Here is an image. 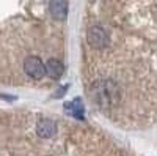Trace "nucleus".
<instances>
[{
    "instance_id": "nucleus-7",
    "label": "nucleus",
    "mask_w": 157,
    "mask_h": 156,
    "mask_svg": "<svg viewBox=\"0 0 157 156\" xmlns=\"http://www.w3.org/2000/svg\"><path fill=\"white\" fill-rule=\"evenodd\" d=\"M64 109H66L68 114H71L72 117H75V118L83 120V110L85 109H83V104H82L80 99H74V101H71L68 104H64Z\"/></svg>"
},
{
    "instance_id": "nucleus-3",
    "label": "nucleus",
    "mask_w": 157,
    "mask_h": 156,
    "mask_svg": "<svg viewBox=\"0 0 157 156\" xmlns=\"http://www.w3.org/2000/svg\"><path fill=\"white\" fill-rule=\"evenodd\" d=\"M109 35L107 32L104 30L102 27H91L88 30V43L93 46L94 49H102V47H105L109 44Z\"/></svg>"
},
{
    "instance_id": "nucleus-2",
    "label": "nucleus",
    "mask_w": 157,
    "mask_h": 156,
    "mask_svg": "<svg viewBox=\"0 0 157 156\" xmlns=\"http://www.w3.org/2000/svg\"><path fill=\"white\" fill-rule=\"evenodd\" d=\"M116 96V87L109 84V82H102V84H96L94 87V98L96 101L104 106V104H109L110 101H115Z\"/></svg>"
},
{
    "instance_id": "nucleus-5",
    "label": "nucleus",
    "mask_w": 157,
    "mask_h": 156,
    "mask_svg": "<svg viewBox=\"0 0 157 156\" xmlns=\"http://www.w3.org/2000/svg\"><path fill=\"white\" fill-rule=\"evenodd\" d=\"M46 73H47L49 77H52V79H60L64 73V65L57 58H50L46 63Z\"/></svg>"
},
{
    "instance_id": "nucleus-1",
    "label": "nucleus",
    "mask_w": 157,
    "mask_h": 156,
    "mask_svg": "<svg viewBox=\"0 0 157 156\" xmlns=\"http://www.w3.org/2000/svg\"><path fill=\"white\" fill-rule=\"evenodd\" d=\"M24 71L27 76H30L32 79H43V77L47 74L46 73V63L36 57V55H29L24 60Z\"/></svg>"
},
{
    "instance_id": "nucleus-4",
    "label": "nucleus",
    "mask_w": 157,
    "mask_h": 156,
    "mask_svg": "<svg viewBox=\"0 0 157 156\" xmlns=\"http://www.w3.org/2000/svg\"><path fill=\"white\" fill-rule=\"evenodd\" d=\"M50 14L57 21H64L68 16V3L66 0H50L49 2Z\"/></svg>"
},
{
    "instance_id": "nucleus-6",
    "label": "nucleus",
    "mask_w": 157,
    "mask_h": 156,
    "mask_svg": "<svg viewBox=\"0 0 157 156\" xmlns=\"http://www.w3.org/2000/svg\"><path fill=\"white\" fill-rule=\"evenodd\" d=\"M57 131V125L52 120H39L36 125V133L41 137H50Z\"/></svg>"
}]
</instances>
